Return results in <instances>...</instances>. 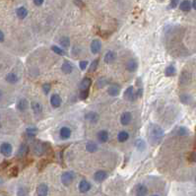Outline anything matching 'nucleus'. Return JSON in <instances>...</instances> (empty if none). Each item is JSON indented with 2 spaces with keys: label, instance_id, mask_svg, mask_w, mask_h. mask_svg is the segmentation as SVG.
<instances>
[{
  "label": "nucleus",
  "instance_id": "0eeeda50",
  "mask_svg": "<svg viewBox=\"0 0 196 196\" xmlns=\"http://www.w3.org/2000/svg\"><path fill=\"white\" fill-rule=\"evenodd\" d=\"M85 119L91 123H97L99 120V114L96 113L95 111H89L85 114Z\"/></svg>",
  "mask_w": 196,
  "mask_h": 196
},
{
  "label": "nucleus",
  "instance_id": "c756f323",
  "mask_svg": "<svg viewBox=\"0 0 196 196\" xmlns=\"http://www.w3.org/2000/svg\"><path fill=\"white\" fill-rule=\"evenodd\" d=\"M128 138H129V134H128L126 131H121V132H119V134H118V136H117V139L119 142H125L128 140Z\"/></svg>",
  "mask_w": 196,
  "mask_h": 196
},
{
  "label": "nucleus",
  "instance_id": "f8f14e48",
  "mask_svg": "<svg viewBox=\"0 0 196 196\" xmlns=\"http://www.w3.org/2000/svg\"><path fill=\"white\" fill-rule=\"evenodd\" d=\"M107 177V174L104 171H98L96 174H94V180L98 182H102Z\"/></svg>",
  "mask_w": 196,
  "mask_h": 196
},
{
  "label": "nucleus",
  "instance_id": "b1692460",
  "mask_svg": "<svg viewBox=\"0 0 196 196\" xmlns=\"http://www.w3.org/2000/svg\"><path fill=\"white\" fill-rule=\"evenodd\" d=\"M16 14L20 19H24V18H26L27 15H28V10H27L25 7H19L18 9H17Z\"/></svg>",
  "mask_w": 196,
  "mask_h": 196
},
{
  "label": "nucleus",
  "instance_id": "dca6fc26",
  "mask_svg": "<svg viewBox=\"0 0 196 196\" xmlns=\"http://www.w3.org/2000/svg\"><path fill=\"white\" fill-rule=\"evenodd\" d=\"M50 104L53 107H59L61 104V98L58 95H52L50 98Z\"/></svg>",
  "mask_w": 196,
  "mask_h": 196
},
{
  "label": "nucleus",
  "instance_id": "a878e982",
  "mask_svg": "<svg viewBox=\"0 0 196 196\" xmlns=\"http://www.w3.org/2000/svg\"><path fill=\"white\" fill-rule=\"evenodd\" d=\"M28 106H29L28 101H27L26 99H22V100L19 101L18 104H17V107H18V110H25L28 109Z\"/></svg>",
  "mask_w": 196,
  "mask_h": 196
},
{
  "label": "nucleus",
  "instance_id": "412c9836",
  "mask_svg": "<svg viewBox=\"0 0 196 196\" xmlns=\"http://www.w3.org/2000/svg\"><path fill=\"white\" fill-rule=\"evenodd\" d=\"M18 80H19V78L15 72H10L7 74V76H6V81H7L8 83L15 84V83L18 82Z\"/></svg>",
  "mask_w": 196,
  "mask_h": 196
},
{
  "label": "nucleus",
  "instance_id": "6e6552de",
  "mask_svg": "<svg viewBox=\"0 0 196 196\" xmlns=\"http://www.w3.org/2000/svg\"><path fill=\"white\" fill-rule=\"evenodd\" d=\"M37 194H38V196H47V194H48V186L45 183H40L37 187Z\"/></svg>",
  "mask_w": 196,
  "mask_h": 196
},
{
  "label": "nucleus",
  "instance_id": "5701e85b",
  "mask_svg": "<svg viewBox=\"0 0 196 196\" xmlns=\"http://www.w3.org/2000/svg\"><path fill=\"white\" fill-rule=\"evenodd\" d=\"M180 8L181 11H184V12L190 11V9H191V2L188 1V0H183V1L180 3Z\"/></svg>",
  "mask_w": 196,
  "mask_h": 196
},
{
  "label": "nucleus",
  "instance_id": "09e8293b",
  "mask_svg": "<svg viewBox=\"0 0 196 196\" xmlns=\"http://www.w3.org/2000/svg\"><path fill=\"white\" fill-rule=\"evenodd\" d=\"M1 98H2V93H1V91H0V100H1Z\"/></svg>",
  "mask_w": 196,
  "mask_h": 196
},
{
  "label": "nucleus",
  "instance_id": "8fccbe9b",
  "mask_svg": "<svg viewBox=\"0 0 196 196\" xmlns=\"http://www.w3.org/2000/svg\"><path fill=\"white\" fill-rule=\"evenodd\" d=\"M151 196H159V195H157V194H154V195H151Z\"/></svg>",
  "mask_w": 196,
  "mask_h": 196
},
{
  "label": "nucleus",
  "instance_id": "4c0bfd02",
  "mask_svg": "<svg viewBox=\"0 0 196 196\" xmlns=\"http://www.w3.org/2000/svg\"><path fill=\"white\" fill-rule=\"evenodd\" d=\"M88 96H89V91H80V100H85L88 98Z\"/></svg>",
  "mask_w": 196,
  "mask_h": 196
},
{
  "label": "nucleus",
  "instance_id": "9d476101",
  "mask_svg": "<svg viewBox=\"0 0 196 196\" xmlns=\"http://www.w3.org/2000/svg\"><path fill=\"white\" fill-rule=\"evenodd\" d=\"M102 49V42H100L99 39H94L92 43H91V50H92L93 53H99Z\"/></svg>",
  "mask_w": 196,
  "mask_h": 196
},
{
  "label": "nucleus",
  "instance_id": "f03ea898",
  "mask_svg": "<svg viewBox=\"0 0 196 196\" xmlns=\"http://www.w3.org/2000/svg\"><path fill=\"white\" fill-rule=\"evenodd\" d=\"M12 152H13V148L11 146V144L7 143V142H4V143H2L0 145V153H1L3 156H5V157L11 156Z\"/></svg>",
  "mask_w": 196,
  "mask_h": 196
},
{
  "label": "nucleus",
  "instance_id": "423d86ee",
  "mask_svg": "<svg viewBox=\"0 0 196 196\" xmlns=\"http://www.w3.org/2000/svg\"><path fill=\"white\" fill-rule=\"evenodd\" d=\"M148 194V188L145 184H138L135 188V195L136 196H146Z\"/></svg>",
  "mask_w": 196,
  "mask_h": 196
},
{
  "label": "nucleus",
  "instance_id": "9b49d317",
  "mask_svg": "<svg viewBox=\"0 0 196 196\" xmlns=\"http://www.w3.org/2000/svg\"><path fill=\"white\" fill-rule=\"evenodd\" d=\"M120 92V87L117 85V84H113L110 88L107 89V93H109L110 96L111 97H116Z\"/></svg>",
  "mask_w": 196,
  "mask_h": 196
},
{
  "label": "nucleus",
  "instance_id": "473e14b6",
  "mask_svg": "<svg viewBox=\"0 0 196 196\" xmlns=\"http://www.w3.org/2000/svg\"><path fill=\"white\" fill-rule=\"evenodd\" d=\"M26 132L28 134L29 137H34V136H36L37 133H38V129L35 127H29V128H27Z\"/></svg>",
  "mask_w": 196,
  "mask_h": 196
},
{
  "label": "nucleus",
  "instance_id": "79ce46f5",
  "mask_svg": "<svg viewBox=\"0 0 196 196\" xmlns=\"http://www.w3.org/2000/svg\"><path fill=\"white\" fill-rule=\"evenodd\" d=\"M180 2V0H171V4H170V8H175Z\"/></svg>",
  "mask_w": 196,
  "mask_h": 196
},
{
  "label": "nucleus",
  "instance_id": "e433bc0d",
  "mask_svg": "<svg viewBox=\"0 0 196 196\" xmlns=\"http://www.w3.org/2000/svg\"><path fill=\"white\" fill-rule=\"evenodd\" d=\"M17 195L18 196H28V190L25 187H20L17 191Z\"/></svg>",
  "mask_w": 196,
  "mask_h": 196
},
{
  "label": "nucleus",
  "instance_id": "2f4dec72",
  "mask_svg": "<svg viewBox=\"0 0 196 196\" xmlns=\"http://www.w3.org/2000/svg\"><path fill=\"white\" fill-rule=\"evenodd\" d=\"M180 102L181 103H183L185 104H190L191 102V96L190 95H187V94H182L180 95Z\"/></svg>",
  "mask_w": 196,
  "mask_h": 196
},
{
  "label": "nucleus",
  "instance_id": "20e7f679",
  "mask_svg": "<svg viewBox=\"0 0 196 196\" xmlns=\"http://www.w3.org/2000/svg\"><path fill=\"white\" fill-rule=\"evenodd\" d=\"M131 120H132V114H131V113H129V111H125V113H123L121 114L120 122L122 125L124 126L128 125V124L131 122Z\"/></svg>",
  "mask_w": 196,
  "mask_h": 196
},
{
  "label": "nucleus",
  "instance_id": "c85d7f7f",
  "mask_svg": "<svg viewBox=\"0 0 196 196\" xmlns=\"http://www.w3.org/2000/svg\"><path fill=\"white\" fill-rule=\"evenodd\" d=\"M59 42L63 48H68L70 45V39L68 37H62V38L59 39Z\"/></svg>",
  "mask_w": 196,
  "mask_h": 196
},
{
  "label": "nucleus",
  "instance_id": "ddd939ff",
  "mask_svg": "<svg viewBox=\"0 0 196 196\" xmlns=\"http://www.w3.org/2000/svg\"><path fill=\"white\" fill-rule=\"evenodd\" d=\"M91 84H92V80H91V78H88V77L84 78L80 84V91H89Z\"/></svg>",
  "mask_w": 196,
  "mask_h": 196
},
{
  "label": "nucleus",
  "instance_id": "39448f33",
  "mask_svg": "<svg viewBox=\"0 0 196 196\" xmlns=\"http://www.w3.org/2000/svg\"><path fill=\"white\" fill-rule=\"evenodd\" d=\"M180 84L182 85H187L191 82V74L188 71H182L180 74Z\"/></svg>",
  "mask_w": 196,
  "mask_h": 196
},
{
  "label": "nucleus",
  "instance_id": "7ed1b4c3",
  "mask_svg": "<svg viewBox=\"0 0 196 196\" xmlns=\"http://www.w3.org/2000/svg\"><path fill=\"white\" fill-rule=\"evenodd\" d=\"M74 180V174L71 171H65L61 175V182L65 186H69Z\"/></svg>",
  "mask_w": 196,
  "mask_h": 196
},
{
  "label": "nucleus",
  "instance_id": "58836bf2",
  "mask_svg": "<svg viewBox=\"0 0 196 196\" xmlns=\"http://www.w3.org/2000/svg\"><path fill=\"white\" fill-rule=\"evenodd\" d=\"M42 91H43V93H45V95H47L49 93V91H50V85L49 84H43L42 85Z\"/></svg>",
  "mask_w": 196,
  "mask_h": 196
},
{
  "label": "nucleus",
  "instance_id": "f704fd0d",
  "mask_svg": "<svg viewBox=\"0 0 196 196\" xmlns=\"http://www.w3.org/2000/svg\"><path fill=\"white\" fill-rule=\"evenodd\" d=\"M51 49H52L55 53H57V54H59V55H64V54H65V51H64V49L60 48V47L56 46V45L51 46Z\"/></svg>",
  "mask_w": 196,
  "mask_h": 196
},
{
  "label": "nucleus",
  "instance_id": "393cba45",
  "mask_svg": "<svg viewBox=\"0 0 196 196\" xmlns=\"http://www.w3.org/2000/svg\"><path fill=\"white\" fill-rule=\"evenodd\" d=\"M175 72H177V69H175V67L174 65H168L165 70V76H168V77H171V76L175 75Z\"/></svg>",
  "mask_w": 196,
  "mask_h": 196
},
{
  "label": "nucleus",
  "instance_id": "a19ab883",
  "mask_svg": "<svg viewBox=\"0 0 196 196\" xmlns=\"http://www.w3.org/2000/svg\"><path fill=\"white\" fill-rule=\"evenodd\" d=\"M79 66L82 70H85L87 68V66H88V61H86V60H84V61H80Z\"/></svg>",
  "mask_w": 196,
  "mask_h": 196
},
{
  "label": "nucleus",
  "instance_id": "c9c22d12",
  "mask_svg": "<svg viewBox=\"0 0 196 196\" xmlns=\"http://www.w3.org/2000/svg\"><path fill=\"white\" fill-rule=\"evenodd\" d=\"M98 64H99V59L94 60V61L92 62V64L90 65V68H89L90 72H95V71H96L97 67H98Z\"/></svg>",
  "mask_w": 196,
  "mask_h": 196
},
{
  "label": "nucleus",
  "instance_id": "6ab92c4d",
  "mask_svg": "<svg viewBox=\"0 0 196 196\" xmlns=\"http://www.w3.org/2000/svg\"><path fill=\"white\" fill-rule=\"evenodd\" d=\"M137 69V61L134 59H130L126 62V70L129 72H134Z\"/></svg>",
  "mask_w": 196,
  "mask_h": 196
},
{
  "label": "nucleus",
  "instance_id": "1a4fd4ad",
  "mask_svg": "<svg viewBox=\"0 0 196 196\" xmlns=\"http://www.w3.org/2000/svg\"><path fill=\"white\" fill-rule=\"evenodd\" d=\"M78 188L81 193H86V192H88L91 189V183L89 181H87L86 180H83L80 181Z\"/></svg>",
  "mask_w": 196,
  "mask_h": 196
},
{
  "label": "nucleus",
  "instance_id": "cd10ccee",
  "mask_svg": "<svg viewBox=\"0 0 196 196\" xmlns=\"http://www.w3.org/2000/svg\"><path fill=\"white\" fill-rule=\"evenodd\" d=\"M32 109H33V111H34V113H35L36 114H39L40 113H42V104H40L39 103H38V102H33V103H32Z\"/></svg>",
  "mask_w": 196,
  "mask_h": 196
},
{
  "label": "nucleus",
  "instance_id": "a18cd8bd",
  "mask_svg": "<svg viewBox=\"0 0 196 196\" xmlns=\"http://www.w3.org/2000/svg\"><path fill=\"white\" fill-rule=\"evenodd\" d=\"M189 159L191 160V162H195L196 160V154H195V152L193 151L192 152V155H190V157H189Z\"/></svg>",
  "mask_w": 196,
  "mask_h": 196
},
{
  "label": "nucleus",
  "instance_id": "bb28decb",
  "mask_svg": "<svg viewBox=\"0 0 196 196\" xmlns=\"http://www.w3.org/2000/svg\"><path fill=\"white\" fill-rule=\"evenodd\" d=\"M97 149H98V146L95 142L90 141V142H88L86 145V150L88 152H90V153H94V152L97 151Z\"/></svg>",
  "mask_w": 196,
  "mask_h": 196
},
{
  "label": "nucleus",
  "instance_id": "de8ad7c7",
  "mask_svg": "<svg viewBox=\"0 0 196 196\" xmlns=\"http://www.w3.org/2000/svg\"><path fill=\"white\" fill-rule=\"evenodd\" d=\"M192 5H193V8L195 9V7H196V6H195V0H193V4H192Z\"/></svg>",
  "mask_w": 196,
  "mask_h": 196
},
{
  "label": "nucleus",
  "instance_id": "f257e3e1",
  "mask_svg": "<svg viewBox=\"0 0 196 196\" xmlns=\"http://www.w3.org/2000/svg\"><path fill=\"white\" fill-rule=\"evenodd\" d=\"M165 136L164 130L161 126H159L158 124H151L150 125V132H149V138L152 144L157 145L163 140Z\"/></svg>",
  "mask_w": 196,
  "mask_h": 196
},
{
  "label": "nucleus",
  "instance_id": "37998d69",
  "mask_svg": "<svg viewBox=\"0 0 196 196\" xmlns=\"http://www.w3.org/2000/svg\"><path fill=\"white\" fill-rule=\"evenodd\" d=\"M187 133H188V131L185 129V127H180V134L182 135V136H183L184 134H187Z\"/></svg>",
  "mask_w": 196,
  "mask_h": 196
},
{
  "label": "nucleus",
  "instance_id": "c03bdc74",
  "mask_svg": "<svg viewBox=\"0 0 196 196\" xmlns=\"http://www.w3.org/2000/svg\"><path fill=\"white\" fill-rule=\"evenodd\" d=\"M45 0H34V3L37 5V6H40V5H42V3Z\"/></svg>",
  "mask_w": 196,
  "mask_h": 196
},
{
  "label": "nucleus",
  "instance_id": "f3484780",
  "mask_svg": "<svg viewBox=\"0 0 196 196\" xmlns=\"http://www.w3.org/2000/svg\"><path fill=\"white\" fill-rule=\"evenodd\" d=\"M60 137L62 138V139H68V138L71 136V129L69 127H67V126H64L62 127L61 129H60Z\"/></svg>",
  "mask_w": 196,
  "mask_h": 196
},
{
  "label": "nucleus",
  "instance_id": "2eb2a0df",
  "mask_svg": "<svg viewBox=\"0 0 196 196\" xmlns=\"http://www.w3.org/2000/svg\"><path fill=\"white\" fill-rule=\"evenodd\" d=\"M116 52L114 51H109V52H107L106 53V55H104V62L107 63V64H110L111 62H113L114 60H116Z\"/></svg>",
  "mask_w": 196,
  "mask_h": 196
},
{
  "label": "nucleus",
  "instance_id": "72a5a7b5",
  "mask_svg": "<svg viewBox=\"0 0 196 196\" xmlns=\"http://www.w3.org/2000/svg\"><path fill=\"white\" fill-rule=\"evenodd\" d=\"M26 152H27V146L25 144L21 145L20 149L18 151V157H24L26 155Z\"/></svg>",
  "mask_w": 196,
  "mask_h": 196
},
{
  "label": "nucleus",
  "instance_id": "a211bd4d",
  "mask_svg": "<svg viewBox=\"0 0 196 196\" xmlns=\"http://www.w3.org/2000/svg\"><path fill=\"white\" fill-rule=\"evenodd\" d=\"M98 136V139H99L100 142H102V143H104V142H107L109 140V133H107V130H101L98 132L97 134Z\"/></svg>",
  "mask_w": 196,
  "mask_h": 196
},
{
  "label": "nucleus",
  "instance_id": "aec40b11",
  "mask_svg": "<svg viewBox=\"0 0 196 196\" xmlns=\"http://www.w3.org/2000/svg\"><path fill=\"white\" fill-rule=\"evenodd\" d=\"M34 151H35V153L36 155H38V156H39V155H42L43 152H45V145L42 144L40 142H36V144H35V147H34Z\"/></svg>",
  "mask_w": 196,
  "mask_h": 196
},
{
  "label": "nucleus",
  "instance_id": "49530a36",
  "mask_svg": "<svg viewBox=\"0 0 196 196\" xmlns=\"http://www.w3.org/2000/svg\"><path fill=\"white\" fill-rule=\"evenodd\" d=\"M4 40V34L2 33V31H0V42Z\"/></svg>",
  "mask_w": 196,
  "mask_h": 196
},
{
  "label": "nucleus",
  "instance_id": "7c9ffc66",
  "mask_svg": "<svg viewBox=\"0 0 196 196\" xmlns=\"http://www.w3.org/2000/svg\"><path fill=\"white\" fill-rule=\"evenodd\" d=\"M135 147H136L139 151H143L146 149V144H145V142L142 139H138L135 142Z\"/></svg>",
  "mask_w": 196,
  "mask_h": 196
},
{
  "label": "nucleus",
  "instance_id": "4468645a",
  "mask_svg": "<svg viewBox=\"0 0 196 196\" xmlns=\"http://www.w3.org/2000/svg\"><path fill=\"white\" fill-rule=\"evenodd\" d=\"M135 96H136V94L134 93V88L132 86L127 88V90L125 91V93H124V98L128 101H134Z\"/></svg>",
  "mask_w": 196,
  "mask_h": 196
},
{
  "label": "nucleus",
  "instance_id": "4be33fe9",
  "mask_svg": "<svg viewBox=\"0 0 196 196\" xmlns=\"http://www.w3.org/2000/svg\"><path fill=\"white\" fill-rule=\"evenodd\" d=\"M61 70H62L65 74H70L71 72H72L73 67H72V65H71V63H70L69 61H67V60H65V61H64V62L62 63Z\"/></svg>",
  "mask_w": 196,
  "mask_h": 196
},
{
  "label": "nucleus",
  "instance_id": "ea45409f",
  "mask_svg": "<svg viewBox=\"0 0 196 196\" xmlns=\"http://www.w3.org/2000/svg\"><path fill=\"white\" fill-rule=\"evenodd\" d=\"M10 175L11 177H16L17 174H18V168L17 167H13L11 170H10Z\"/></svg>",
  "mask_w": 196,
  "mask_h": 196
}]
</instances>
